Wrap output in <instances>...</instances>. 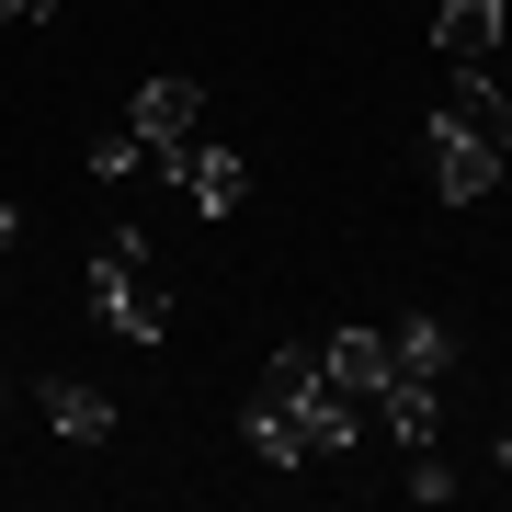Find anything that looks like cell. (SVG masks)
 <instances>
[{"label":"cell","instance_id":"6da1fadb","mask_svg":"<svg viewBox=\"0 0 512 512\" xmlns=\"http://www.w3.org/2000/svg\"><path fill=\"white\" fill-rule=\"evenodd\" d=\"M239 433H251L262 467H330V456H353V444H365V410L319 376V342H285L274 365H262L251 410H239Z\"/></svg>","mask_w":512,"mask_h":512},{"label":"cell","instance_id":"7a4b0ae2","mask_svg":"<svg viewBox=\"0 0 512 512\" xmlns=\"http://www.w3.org/2000/svg\"><path fill=\"white\" fill-rule=\"evenodd\" d=\"M92 308L114 319V342H171V285H160V262H148V239L137 228H114L103 251H92Z\"/></svg>","mask_w":512,"mask_h":512},{"label":"cell","instance_id":"3957f363","mask_svg":"<svg viewBox=\"0 0 512 512\" xmlns=\"http://www.w3.org/2000/svg\"><path fill=\"white\" fill-rule=\"evenodd\" d=\"M160 171H171V194H194V217H239V205H251V160L217 148V137H183Z\"/></svg>","mask_w":512,"mask_h":512},{"label":"cell","instance_id":"277c9868","mask_svg":"<svg viewBox=\"0 0 512 512\" xmlns=\"http://www.w3.org/2000/svg\"><path fill=\"white\" fill-rule=\"evenodd\" d=\"M126 137L148 148V171H160L183 137H205V80H137V103H126Z\"/></svg>","mask_w":512,"mask_h":512},{"label":"cell","instance_id":"5b68a950","mask_svg":"<svg viewBox=\"0 0 512 512\" xmlns=\"http://www.w3.org/2000/svg\"><path fill=\"white\" fill-rule=\"evenodd\" d=\"M421 148H433V194H444V205H490L501 160H490V148L456 126V114H421Z\"/></svg>","mask_w":512,"mask_h":512},{"label":"cell","instance_id":"8992f818","mask_svg":"<svg viewBox=\"0 0 512 512\" xmlns=\"http://www.w3.org/2000/svg\"><path fill=\"white\" fill-rule=\"evenodd\" d=\"M387 387H456V330H444L433 308L387 319Z\"/></svg>","mask_w":512,"mask_h":512},{"label":"cell","instance_id":"52a82bcc","mask_svg":"<svg viewBox=\"0 0 512 512\" xmlns=\"http://www.w3.org/2000/svg\"><path fill=\"white\" fill-rule=\"evenodd\" d=\"M319 376L376 421V399H387V330H330V342H319Z\"/></svg>","mask_w":512,"mask_h":512},{"label":"cell","instance_id":"ba28073f","mask_svg":"<svg viewBox=\"0 0 512 512\" xmlns=\"http://www.w3.org/2000/svg\"><path fill=\"white\" fill-rule=\"evenodd\" d=\"M444 114H456V126H467V137L512 171V92H501L490 69H456V103H444Z\"/></svg>","mask_w":512,"mask_h":512},{"label":"cell","instance_id":"9c48e42d","mask_svg":"<svg viewBox=\"0 0 512 512\" xmlns=\"http://www.w3.org/2000/svg\"><path fill=\"white\" fill-rule=\"evenodd\" d=\"M501 12H512V0H433V46L456 57V69H490V46H501Z\"/></svg>","mask_w":512,"mask_h":512},{"label":"cell","instance_id":"30bf717a","mask_svg":"<svg viewBox=\"0 0 512 512\" xmlns=\"http://www.w3.org/2000/svg\"><path fill=\"white\" fill-rule=\"evenodd\" d=\"M46 421H57L69 444H114V399L80 387V376H46Z\"/></svg>","mask_w":512,"mask_h":512},{"label":"cell","instance_id":"8fae6325","mask_svg":"<svg viewBox=\"0 0 512 512\" xmlns=\"http://www.w3.org/2000/svg\"><path fill=\"white\" fill-rule=\"evenodd\" d=\"M399 490H410V501H444V490H456V467H444V456H433V444H421V456L399 467Z\"/></svg>","mask_w":512,"mask_h":512},{"label":"cell","instance_id":"7c38bea8","mask_svg":"<svg viewBox=\"0 0 512 512\" xmlns=\"http://www.w3.org/2000/svg\"><path fill=\"white\" fill-rule=\"evenodd\" d=\"M92 171H103V183H126V171H148V148L114 126V137H92Z\"/></svg>","mask_w":512,"mask_h":512},{"label":"cell","instance_id":"4fadbf2b","mask_svg":"<svg viewBox=\"0 0 512 512\" xmlns=\"http://www.w3.org/2000/svg\"><path fill=\"white\" fill-rule=\"evenodd\" d=\"M35 12H46V0H0V23H35Z\"/></svg>","mask_w":512,"mask_h":512},{"label":"cell","instance_id":"5bb4252c","mask_svg":"<svg viewBox=\"0 0 512 512\" xmlns=\"http://www.w3.org/2000/svg\"><path fill=\"white\" fill-rule=\"evenodd\" d=\"M12 239H23V205H0V251H12Z\"/></svg>","mask_w":512,"mask_h":512}]
</instances>
